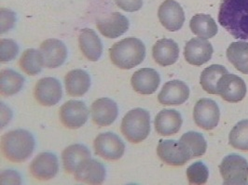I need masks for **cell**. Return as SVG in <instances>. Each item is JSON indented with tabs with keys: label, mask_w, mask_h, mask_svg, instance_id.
<instances>
[{
	"label": "cell",
	"mask_w": 248,
	"mask_h": 185,
	"mask_svg": "<svg viewBox=\"0 0 248 185\" xmlns=\"http://www.w3.org/2000/svg\"><path fill=\"white\" fill-rule=\"evenodd\" d=\"M218 23L236 39L248 40V0H221Z\"/></svg>",
	"instance_id": "1"
},
{
	"label": "cell",
	"mask_w": 248,
	"mask_h": 185,
	"mask_svg": "<svg viewBox=\"0 0 248 185\" xmlns=\"http://www.w3.org/2000/svg\"><path fill=\"white\" fill-rule=\"evenodd\" d=\"M109 57L114 65L121 69L129 70L145 60L146 47L137 37H128L112 46Z\"/></svg>",
	"instance_id": "2"
},
{
	"label": "cell",
	"mask_w": 248,
	"mask_h": 185,
	"mask_svg": "<svg viewBox=\"0 0 248 185\" xmlns=\"http://www.w3.org/2000/svg\"><path fill=\"white\" fill-rule=\"evenodd\" d=\"M35 148L33 135L25 129L13 130L1 138V150L3 156L14 163L27 160Z\"/></svg>",
	"instance_id": "3"
},
{
	"label": "cell",
	"mask_w": 248,
	"mask_h": 185,
	"mask_svg": "<svg viewBox=\"0 0 248 185\" xmlns=\"http://www.w3.org/2000/svg\"><path fill=\"white\" fill-rule=\"evenodd\" d=\"M121 131L132 143H139L150 133V114L142 108L128 112L122 121Z\"/></svg>",
	"instance_id": "4"
},
{
	"label": "cell",
	"mask_w": 248,
	"mask_h": 185,
	"mask_svg": "<svg viewBox=\"0 0 248 185\" xmlns=\"http://www.w3.org/2000/svg\"><path fill=\"white\" fill-rule=\"evenodd\" d=\"M224 185H245L248 183V162L238 154L224 157L219 166Z\"/></svg>",
	"instance_id": "5"
},
{
	"label": "cell",
	"mask_w": 248,
	"mask_h": 185,
	"mask_svg": "<svg viewBox=\"0 0 248 185\" xmlns=\"http://www.w3.org/2000/svg\"><path fill=\"white\" fill-rule=\"evenodd\" d=\"M95 154L106 160L121 159L124 155L125 144L121 138L112 132H105L97 136L93 142Z\"/></svg>",
	"instance_id": "6"
},
{
	"label": "cell",
	"mask_w": 248,
	"mask_h": 185,
	"mask_svg": "<svg viewBox=\"0 0 248 185\" xmlns=\"http://www.w3.org/2000/svg\"><path fill=\"white\" fill-rule=\"evenodd\" d=\"M220 111L215 100L207 98L199 100L194 106L193 119L199 128L204 130L214 129L219 122Z\"/></svg>",
	"instance_id": "7"
},
{
	"label": "cell",
	"mask_w": 248,
	"mask_h": 185,
	"mask_svg": "<svg viewBox=\"0 0 248 185\" xmlns=\"http://www.w3.org/2000/svg\"><path fill=\"white\" fill-rule=\"evenodd\" d=\"M61 123L69 129L81 128L89 117L86 104L81 100H68L62 104L59 111Z\"/></svg>",
	"instance_id": "8"
},
{
	"label": "cell",
	"mask_w": 248,
	"mask_h": 185,
	"mask_svg": "<svg viewBox=\"0 0 248 185\" xmlns=\"http://www.w3.org/2000/svg\"><path fill=\"white\" fill-rule=\"evenodd\" d=\"M247 85L243 78L236 74H223L217 84V94L229 102H239L247 95Z\"/></svg>",
	"instance_id": "9"
},
{
	"label": "cell",
	"mask_w": 248,
	"mask_h": 185,
	"mask_svg": "<svg viewBox=\"0 0 248 185\" xmlns=\"http://www.w3.org/2000/svg\"><path fill=\"white\" fill-rule=\"evenodd\" d=\"M157 155L169 166H184L190 160V156L182 143L174 140H161L157 146Z\"/></svg>",
	"instance_id": "10"
},
{
	"label": "cell",
	"mask_w": 248,
	"mask_h": 185,
	"mask_svg": "<svg viewBox=\"0 0 248 185\" xmlns=\"http://www.w3.org/2000/svg\"><path fill=\"white\" fill-rule=\"evenodd\" d=\"M34 96L37 102L43 106H53L62 99V85L56 78L44 77L37 81Z\"/></svg>",
	"instance_id": "11"
},
{
	"label": "cell",
	"mask_w": 248,
	"mask_h": 185,
	"mask_svg": "<svg viewBox=\"0 0 248 185\" xmlns=\"http://www.w3.org/2000/svg\"><path fill=\"white\" fill-rule=\"evenodd\" d=\"M158 17L161 25L169 32L182 28L185 23V13L182 7L174 0H165L159 8Z\"/></svg>",
	"instance_id": "12"
},
{
	"label": "cell",
	"mask_w": 248,
	"mask_h": 185,
	"mask_svg": "<svg viewBox=\"0 0 248 185\" xmlns=\"http://www.w3.org/2000/svg\"><path fill=\"white\" fill-rule=\"evenodd\" d=\"M213 52V46L207 39L195 37L186 43L184 57L189 64L201 66L211 60Z\"/></svg>",
	"instance_id": "13"
},
{
	"label": "cell",
	"mask_w": 248,
	"mask_h": 185,
	"mask_svg": "<svg viewBox=\"0 0 248 185\" xmlns=\"http://www.w3.org/2000/svg\"><path fill=\"white\" fill-rule=\"evenodd\" d=\"M59 171L58 159L51 153H41L30 165V172L38 181H49L56 176Z\"/></svg>",
	"instance_id": "14"
},
{
	"label": "cell",
	"mask_w": 248,
	"mask_h": 185,
	"mask_svg": "<svg viewBox=\"0 0 248 185\" xmlns=\"http://www.w3.org/2000/svg\"><path fill=\"white\" fill-rule=\"evenodd\" d=\"M39 51L42 54L44 66L47 68H57L65 62L67 50L61 40L50 38L43 41Z\"/></svg>",
	"instance_id": "15"
},
{
	"label": "cell",
	"mask_w": 248,
	"mask_h": 185,
	"mask_svg": "<svg viewBox=\"0 0 248 185\" xmlns=\"http://www.w3.org/2000/svg\"><path fill=\"white\" fill-rule=\"evenodd\" d=\"M189 97V88L186 83L180 80L166 82L158 95V100L161 105H180Z\"/></svg>",
	"instance_id": "16"
},
{
	"label": "cell",
	"mask_w": 248,
	"mask_h": 185,
	"mask_svg": "<svg viewBox=\"0 0 248 185\" xmlns=\"http://www.w3.org/2000/svg\"><path fill=\"white\" fill-rule=\"evenodd\" d=\"M117 103L108 98L96 100L91 106V114L93 123L99 127L111 125L118 117Z\"/></svg>",
	"instance_id": "17"
},
{
	"label": "cell",
	"mask_w": 248,
	"mask_h": 185,
	"mask_svg": "<svg viewBox=\"0 0 248 185\" xmlns=\"http://www.w3.org/2000/svg\"><path fill=\"white\" fill-rule=\"evenodd\" d=\"M161 77L152 68H142L133 74L131 84L137 93L142 95L153 94L160 86Z\"/></svg>",
	"instance_id": "18"
},
{
	"label": "cell",
	"mask_w": 248,
	"mask_h": 185,
	"mask_svg": "<svg viewBox=\"0 0 248 185\" xmlns=\"http://www.w3.org/2000/svg\"><path fill=\"white\" fill-rule=\"evenodd\" d=\"M128 19L120 13H113L106 17L97 20L96 27L104 37L116 38L124 35L129 29Z\"/></svg>",
	"instance_id": "19"
},
{
	"label": "cell",
	"mask_w": 248,
	"mask_h": 185,
	"mask_svg": "<svg viewBox=\"0 0 248 185\" xmlns=\"http://www.w3.org/2000/svg\"><path fill=\"white\" fill-rule=\"evenodd\" d=\"M183 124L181 114L174 109H163L155 117L154 126L157 133L161 136L176 134Z\"/></svg>",
	"instance_id": "20"
},
{
	"label": "cell",
	"mask_w": 248,
	"mask_h": 185,
	"mask_svg": "<svg viewBox=\"0 0 248 185\" xmlns=\"http://www.w3.org/2000/svg\"><path fill=\"white\" fill-rule=\"evenodd\" d=\"M152 57L161 66L172 65L178 60L179 47L173 39L162 38L153 46Z\"/></svg>",
	"instance_id": "21"
},
{
	"label": "cell",
	"mask_w": 248,
	"mask_h": 185,
	"mask_svg": "<svg viewBox=\"0 0 248 185\" xmlns=\"http://www.w3.org/2000/svg\"><path fill=\"white\" fill-rule=\"evenodd\" d=\"M78 46L84 57L91 62H97L103 52L102 41L97 34L90 29L84 28L78 36Z\"/></svg>",
	"instance_id": "22"
},
{
	"label": "cell",
	"mask_w": 248,
	"mask_h": 185,
	"mask_svg": "<svg viewBox=\"0 0 248 185\" xmlns=\"http://www.w3.org/2000/svg\"><path fill=\"white\" fill-rule=\"evenodd\" d=\"M89 159H91V152L82 144H72L62 152L63 169L69 174H74Z\"/></svg>",
	"instance_id": "23"
},
{
	"label": "cell",
	"mask_w": 248,
	"mask_h": 185,
	"mask_svg": "<svg viewBox=\"0 0 248 185\" xmlns=\"http://www.w3.org/2000/svg\"><path fill=\"white\" fill-rule=\"evenodd\" d=\"M75 179L89 185H101L106 179V169L98 161L89 159L74 173Z\"/></svg>",
	"instance_id": "24"
},
{
	"label": "cell",
	"mask_w": 248,
	"mask_h": 185,
	"mask_svg": "<svg viewBox=\"0 0 248 185\" xmlns=\"http://www.w3.org/2000/svg\"><path fill=\"white\" fill-rule=\"evenodd\" d=\"M66 93L71 97L83 96L91 86V78L87 72L81 69H75L68 72L64 77Z\"/></svg>",
	"instance_id": "25"
},
{
	"label": "cell",
	"mask_w": 248,
	"mask_h": 185,
	"mask_svg": "<svg viewBox=\"0 0 248 185\" xmlns=\"http://www.w3.org/2000/svg\"><path fill=\"white\" fill-rule=\"evenodd\" d=\"M189 27L194 35L204 39L215 37L218 31L217 25L211 16L202 13L196 14L191 18Z\"/></svg>",
	"instance_id": "26"
},
{
	"label": "cell",
	"mask_w": 248,
	"mask_h": 185,
	"mask_svg": "<svg viewBox=\"0 0 248 185\" xmlns=\"http://www.w3.org/2000/svg\"><path fill=\"white\" fill-rule=\"evenodd\" d=\"M227 58L239 72L248 74V42L232 43L227 50Z\"/></svg>",
	"instance_id": "27"
},
{
	"label": "cell",
	"mask_w": 248,
	"mask_h": 185,
	"mask_svg": "<svg viewBox=\"0 0 248 185\" xmlns=\"http://www.w3.org/2000/svg\"><path fill=\"white\" fill-rule=\"evenodd\" d=\"M25 83V78L22 74L11 70L5 69L0 73V89L1 95L8 97L18 93Z\"/></svg>",
	"instance_id": "28"
},
{
	"label": "cell",
	"mask_w": 248,
	"mask_h": 185,
	"mask_svg": "<svg viewBox=\"0 0 248 185\" xmlns=\"http://www.w3.org/2000/svg\"><path fill=\"white\" fill-rule=\"evenodd\" d=\"M227 73L228 70L223 65L213 64L211 66L205 68L201 74V86L209 94H217L218 81L220 77Z\"/></svg>",
	"instance_id": "29"
},
{
	"label": "cell",
	"mask_w": 248,
	"mask_h": 185,
	"mask_svg": "<svg viewBox=\"0 0 248 185\" xmlns=\"http://www.w3.org/2000/svg\"><path fill=\"white\" fill-rule=\"evenodd\" d=\"M179 142L187 151L191 159L202 157L207 149V143L203 135L195 131H188L183 134Z\"/></svg>",
	"instance_id": "30"
},
{
	"label": "cell",
	"mask_w": 248,
	"mask_h": 185,
	"mask_svg": "<svg viewBox=\"0 0 248 185\" xmlns=\"http://www.w3.org/2000/svg\"><path fill=\"white\" fill-rule=\"evenodd\" d=\"M20 68L28 75H37L44 66L43 57L39 50L28 49L25 50L19 61Z\"/></svg>",
	"instance_id": "31"
},
{
	"label": "cell",
	"mask_w": 248,
	"mask_h": 185,
	"mask_svg": "<svg viewBox=\"0 0 248 185\" xmlns=\"http://www.w3.org/2000/svg\"><path fill=\"white\" fill-rule=\"evenodd\" d=\"M229 142L234 149L248 151V120L236 124L229 135Z\"/></svg>",
	"instance_id": "32"
},
{
	"label": "cell",
	"mask_w": 248,
	"mask_h": 185,
	"mask_svg": "<svg viewBox=\"0 0 248 185\" xmlns=\"http://www.w3.org/2000/svg\"><path fill=\"white\" fill-rule=\"evenodd\" d=\"M186 177L190 185H204L207 183L209 171L202 161H198L187 168Z\"/></svg>",
	"instance_id": "33"
},
{
	"label": "cell",
	"mask_w": 248,
	"mask_h": 185,
	"mask_svg": "<svg viewBox=\"0 0 248 185\" xmlns=\"http://www.w3.org/2000/svg\"><path fill=\"white\" fill-rule=\"evenodd\" d=\"M19 52V47L13 39H1L0 41V61L8 62L13 61Z\"/></svg>",
	"instance_id": "34"
},
{
	"label": "cell",
	"mask_w": 248,
	"mask_h": 185,
	"mask_svg": "<svg viewBox=\"0 0 248 185\" xmlns=\"http://www.w3.org/2000/svg\"><path fill=\"white\" fill-rule=\"evenodd\" d=\"M15 14L7 9H1V34L11 30L15 23Z\"/></svg>",
	"instance_id": "35"
},
{
	"label": "cell",
	"mask_w": 248,
	"mask_h": 185,
	"mask_svg": "<svg viewBox=\"0 0 248 185\" xmlns=\"http://www.w3.org/2000/svg\"><path fill=\"white\" fill-rule=\"evenodd\" d=\"M115 3L126 13H135L143 6V0H115Z\"/></svg>",
	"instance_id": "36"
}]
</instances>
